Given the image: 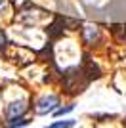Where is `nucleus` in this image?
Instances as JSON below:
<instances>
[{
    "instance_id": "f257e3e1",
    "label": "nucleus",
    "mask_w": 126,
    "mask_h": 128,
    "mask_svg": "<svg viewBox=\"0 0 126 128\" xmlns=\"http://www.w3.org/2000/svg\"><path fill=\"white\" fill-rule=\"evenodd\" d=\"M61 82H63V88L67 90V94H71V96H76V94L84 92L86 86L90 84L82 65H74V67L65 69L61 73Z\"/></svg>"
},
{
    "instance_id": "f03ea898",
    "label": "nucleus",
    "mask_w": 126,
    "mask_h": 128,
    "mask_svg": "<svg viewBox=\"0 0 126 128\" xmlns=\"http://www.w3.org/2000/svg\"><path fill=\"white\" fill-rule=\"evenodd\" d=\"M59 107V98L54 96V94H46V96H40L34 103V109H36L38 115H48V113H54Z\"/></svg>"
},
{
    "instance_id": "7ed1b4c3",
    "label": "nucleus",
    "mask_w": 126,
    "mask_h": 128,
    "mask_svg": "<svg viewBox=\"0 0 126 128\" xmlns=\"http://www.w3.org/2000/svg\"><path fill=\"white\" fill-rule=\"evenodd\" d=\"M82 69H84V73H86V76H88V80L92 82V80H98L101 76V69L98 67V63H96L94 59H90L88 56H84V59H82Z\"/></svg>"
},
{
    "instance_id": "20e7f679",
    "label": "nucleus",
    "mask_w": 126,
    "mask_h": 128,
    "mask_svg": "<svg viewBox=\"0 0 126 128\" xmlns=\"http://www.w3.org/2000/svg\"><path fill=\"white\" fill-rule=\"evenodd\" d=\"M25 111H27V103L23 102V100H17V102H12L10 105H8L6 115H8V118H12V117H23Z\"/></svg>"
},
{
    "instance_id": "39448f33",
    "label": "nucleus",
    "mask_w": 126,
    "mask_h": 128,
    "mask_svg": "<svg viewBox=\"0 0 126 128\" xmlns=\"http://www.w3.org/2000/svg\"><path fill=\"white\" fill-rule=\"evenodd\" d=\"M82 32H84L86 44H94V42L100 40V29H98V27H84Z\"/></svg>"
},
{
    "instance_id": "423d86ee",
    "label": "nucleus",
    "mask_w": 126,
    "mask_h": 128,
    "mask_svg": "<svg viewBox=\"0 0 126 128\" xmlns=\"http://www.w3.org/2000/svg\"><path fill=\"white\" fill-rule=\"evenodd\" d=\"M29 122H31V120L25 118V117H12V118H8L6 128H21V126H27Z\"/></svg>"
},
{
    "instance_id": "0eeeda50",
    "label": "nucleus",
    "mask_w": 126,
    "mask_h": 128,
    "mask_svg": "<svg viewBox=\"0 0 126 128\" xmlns=\"http://www.w3.org/2000/svg\"><path fill=\"white\" fill-rule=\"evenodd\" d=\"M111 32H113L118 40H122V42L126 40V25H113L111 27Z\"/></svg>"
},
{
    "instance_id": "6e6552de",
    "label": "nucleus",
    "mask_w": 126,
    "mask_h": 128,
    "mask_svg": "<svg viewBox=\"0 0 126 128\" xmlns=\"http://www.w3.org/2000/svg\"><path fill=\"white\" fill-rule=\"evenodd\" d=\"M74 124H76V120L69 118V120H56V122H52L48 128H74Z\"/></svg>"
},
{
    "instance_id": "1a4fd4ad",
    "label": "nucleus",
    "mask_w": 126,
    "mask_h": 128,
    "mask_svg": "<svg viewBox=\"0 0 126 128\" xmlns=\"http://www.w3.org/2000/svg\"><path fill=\"white\" fill-rule=\"evenodd\" d=\"M73 109H74V105H73V103H69V105H65V107H58V109L54 111V115H56V117H63V115L71 113Z\"/></svg>"
},
{
    "instance_id": "9d476101",
    "label": "nucleus",
    "mask_w": 126,
    "mask_h": 128,
    "mask_svg": "<svg viewBox=\"0 0 126 128\" xmlns=\"http://www.w3.org/2000/svg\"><path fill=\"white\" fill-rule=\"evenodd\" d=\"M6 46H8V42H6V34H4V31L0 29V52H2Z\"/></svg>"
}]
</instances>
